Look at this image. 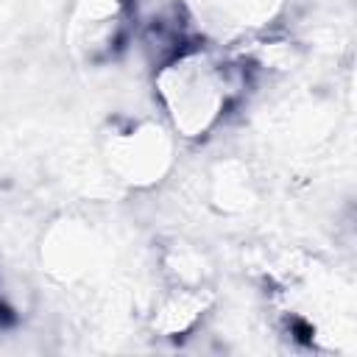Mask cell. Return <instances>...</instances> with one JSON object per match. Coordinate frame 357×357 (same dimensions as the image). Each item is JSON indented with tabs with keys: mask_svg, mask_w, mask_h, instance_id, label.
Wrapping results in <instances>:
<instances>
[{
	"mask_svg": "<svg viewBox=\"0 0 357 357\" xmlns=\"http://www.w3.org/2000/svg\"><path fill=\"white\" fill-rule=\"evenodd\" d=\"M159 98L176 131L184 137H204L226 112L231 98L229 70L206 50H190L162 67Z\"/></svg>",
	"mask_w": 357,
	"mask_h": 357,
	"instance_id": "cell-1",
	"label": "cell"
},
{
	"mask_svg": "<svg viewBox=\"0 0 357 357\" xmlns=\"http://www.w3.org/2000/svg\"><path fill=\"white\" fill-rule=\"evenodd\" d=\"M190 17L209 39H237L273 20L282 0H184Z\"/></svg>",
	"mask_w": 357,
	"mask_h": 357,
	"instance_id": "cell-2",
	"label": "cell"
}]
</instances>
